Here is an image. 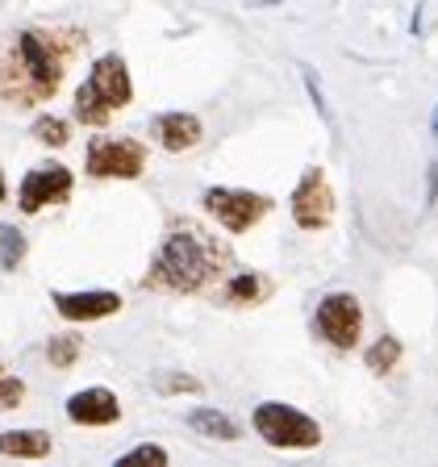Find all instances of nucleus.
<instances>
[{
  "instance_id": "25",
  "label": "nucleus",
  "mask_w": 438,
  "mask_h": 467,
  "mask_svg": "<svg viewBox=\"0 0 438 467\" xmlns=\"http://www.w3.org/2000/svg\"><path fill=\"white\" fill-rule=\"evenodd\" d=\"M0 376H5V363H0Z\"/></svg>"
},
{
  "instance_id": "17",
  "label": "nucleus",
  "mask_w": 438,
  "mask_h": 467,
  "mask_svg": "<svg viewBox=\"0 0 438 467\" xmlns=\"http://www.w3.org/2000/svg\"><path fill=\"white\" fill-rule=\"evenodd\" d=\"M79 350H84V338H79V334H55V338L47 342V359H50V368L68 371V368H76Z\"/></svg>"
},
{
  "instance_id": "10",
  "label": "nucleus",
  "mask_w": 438,
  "mask_h": 467,
  "mask_svg": "<svg viewBox=\"0 0 438 467\" xmlns=\"http://www.w3.org/2000/svg\"><path fill=\"white\" fill-rule=\"evenodd\" d=\"M55 313L63 321H105L113 313H121V292L109 288H84V292H50Z\"/></svg>"
},
{
  "instance_id": "24",
  "label": "nucleus",
  "mask_w": 438,
  "mask_h": 467,
  "mask_svg": "<svg viewBox=\"0 0 438 467\" xmlns=\"http://www.w3.org/2000/svg\"><path fill=\"white\" fill-rule=\"evenodd\" d=\"M434 134H438V109H434Z\"/></svg>"
},
{
  "instance_id": "15",
  "label": "nucleus",
  "mask_w": 438,
  "mask_h": 467,
  "mask_svg": "<svg viewBox=\"0 0 438 467\" xmlns=\"http://www.w3.org/2000/svg\"><path fill=\"white\" fill-rule=\"evenodd\" d=\"M272 292V284L263 280V275H255V272H238L234 280H225L222 284V305H259L263 296Z\"/></svg>"
},
{
  "instance_id": "22",
  "label": "nucleus",
  "mask_w": 438,
  "mask_h": 467,
  "mask_svg": "<svg viewBox=\"0 0 438 467\" xmlns=\"http://www.w3.org/2000/svg\"><path fill=\"white\" fill-rule=\"evenodd\" d=\"M159 392H167V397H172V392H201V379L196 376H163L159 379Z\"/></svg>"
},
{
  "instance_id": "3",
  "label": "nucleus",
  "mask_w": 438,
  "mask_h": 467,
  "mask_svg": "<svg viewBox=\"0 0 438 467\" xmlns=\"http://www.w3.org/2000/svg\"><path fill=\"white\" fill-rule=\"evenodd\" d=\"M134 100V79L126 71V58L121 55H100L88 71V79L76 88V100H71V113H76L79 126L100 130L109 126V117L121 113V109Z\"/></svg>"
},
{
  "instance_id": "13",
  "label": "nucleus",
  "mask_w": 438,
  "mask_h": 467,
  "mask_svg": "<svg viewBox=\"0 0 438 467\" xmlns=\"http://www.w3.org/2000/svg\"><path fill=\"white\" fill-rule=\"evenodd\" d=\"M188 426L204 438H217V442H238V438H243L238 421H234L230 413H222V409H214V405L193 409V413H188Z\"/></svg>"
},
{
  "instance_id": "8",
  "label": "nucleus",
  "mask_w": 438,
  "mask_h": 467,
  "mask_svg": "<svg viewBox=\"0 0 438 467\" xmlns=\"http://www.w3.org/2000/svg\"><path fill=\"white\" fill-rule=\"evenodd\" d=\"M76 188V175L71 167L63 163H42V167H29L26 180L17 188V209L21 213H42L47 204H63Z\"/></svg>"
},
{
  "instance_id": "12",
  "label": "nucleus",
  "mask_w": 438,
  "mask_h": 467,
  "mask_svg": "<svg viewBox=\"0 0 438 467\" xmlns=\"http://www.w3.org/2000/svg\"><path fill=\"white\" fill-rule=\"evenodd\" d=\"M68 418L76 421V426H113V421H121V400H117V392L109 389H79L68 397Z\"/></svg>"
},
{
  "instance_id": "14",
  "label": "nucleus",
  "mask_w": 438,
  "mask_h": 467,
  "mask_svg": "<svg viewBox=\"0 0 438 467\" xmlns=\"http://www.w3.org/2000/svg\"><path fill=\"white\" fill-rule=\"evenodd\" d=\"M0 455L47 459L50 455V434L47 430H5V434H0Z\"/></svg>"
},
{
  "instance_id": "9",
  "label": "nucleus",
  "mask_w": 438,
  "mask_h": 467,
  "mask_svg": "<svg viewBox=\"0 0 438 467\" xmlns=\"http://www.w3.org/2000/svg\"><path fill=\"white\" fill-rule=\"evenodd\" d=\"M292 222L301 230H326L334 222V188L321 167H309L301 175V184L292 188Z\"/></svg>"
},
{
  "instance_id": "16",
  "label": "nucleus",
  "mask_w": 438,
  "mask_h": 467,
  "mask_svg": "<svg viewBox=\"0 0 438 467\" xmlns=\"http://www.w3.org/2000/svg\"><path fill=\"white\" fill-rule=\"evenodd\" d=\"M401 359V338H392V334H384V338H376L368 347V355H363V363H368L371 376H384V371H392Z\"/></svg>"
},
{
  "instance_id": "5",
  "label": "nucleus",
  "mask_w": 438,
  "mask_h": 467,
  "mask_svg": "<svg viewBox=\"0 0 438 467\" xmlns=\"http://www.w3.org/2000/svg\"><path fill=\"white\" fill-rule=\"evenodd\" d=\"M201 204L209 217H217V225L225 234H251L263 217L272 213V196L251 192V188H204Z\"/></svg>"
},
{
  "instance_id": "18",
  "label": "nucleus",
  "mask_w": 438,
  "mask_h": 467,
  "mask_svg": "<svg viewBox=\"0 0 438 467\" xmlns=\"http://www.w3.org/2000/svg\"><path fill=\"white\" fill-rule=\"evenodd\" d=\"M21 259H26V234L5 222L0 225V267H5V272H17Z\"/></svg>"
},
{
  "instance_id": "23",
  "label": "nucleus",
  "mask_w": 438,
  "mask_h": 467,
  "mask_svg": "<svg viewBox=\"0 0 438 467\" xmlns=\"http://www.w3.org/2000/svg\"><path fill=\"white\" fill-rule=\"evenodd\" d=\"M5 192H9V188H5V171H0V201H5Z\"/></svg>"
},
{
  "instance_id": "1",
  "label": "nucleus",
  "mask_w": 438,
  "mask_h": 467,
  "mask_svg": "<svg viewBox=\"0 0 438 467\" xmlns=\"http://www.w3.org/2000/svg\"><path fill=\"white\" fill-rule=\"evenodd\" d=\"M88 47L84 29H21L0 50V100L42 105L63 88L76 55Z\"/></svg>"
},
{
  "instance_id": "7",
  "label": "nucleus",
  "mask_w": 438,
  "mask_h": 467,
  "mask_svg": "<svg viewBox=\"0 0 438 467\" xmlns=\"http://www.w3.org/2000/svg\"><path fill=\"white\" fill-rule=\"evenodd\" d=\"M313 334L321 342H330L334 350H350L360 347L363 334V305L355 292H326L313 313Z\"/></svg>"
},
{
  "instance_id": "2",
  "label": "nucleus",
  "mask_w": 438,
  "mask_h": 467,
  "mask_svg": "<svg viewBox=\"0 0 438 467\" xmlns=\"http://www.w3.org/2000/svg\"><path fill=\"white\" fill-rule=\"evenodd\" d=\"M225 263H230V254H225V246H217V238H209L188 217H175L155 263H151V272L142 275V288L193 296V292H201L204 284H214L222 275Z\"/></svg>"
},
{
  "instance_id": "6",
  "label": "nucleus",
  "mask_w": 438,
  "mask_h": 467,
  "mask_svg": "<svg viewBox=\"0 0 438 467\" xmlns=\"http://www.w3.org/2000/svg\"><path fill=\"white\" fill-rule=\"evenodd\" d=\"M146 142L138 138H113V134H97L88 142V159L84 171L97 175V180H138L146 171Z\"/></svg>"
},
{
  "instance_id": "21",
  "label": "nucleus",
  "mask_w": 438,
  "mask_h": 467,
  "mask_svg": "<svg viewBox=\"0 0 438 467\" xmlns=\"http://www.w3.org/2000/svg\"><path fill=\"white\" fill-rule=\"evenodd\" d=\"M21 400H26V379L0 376V413H5V409H17Z\"/></svg>"
},
{
  "instance_id": "4",
  "label": "nucleus",
  "mask_w": 438,
  "mask_h": 467,
  "mask_svg": "<svg viewBox=\"0 0 438 467\" xmlns=\"http://www.w3.org/2000/svg\"><path fill=\"white\" fill-rule=\"evenodd\" d=\"M255 434L276 451H313L321 442V426L301 413V409L284 405V400H263L255 405Z\"/></svg>"
},
{
  "instance_id": "11",
  "label": "nucleus",
  "mask_w": 438,
  "mask_h": 467,
  "mask_svg": "<svg viewBox=\"0 0 438 467\" xmlns=\"http://www.w3.org/2000/svg\"><path fill=\"white\" fill-rule=\"evenodd\" d=\"M204 126L196 113H184V109H172V113H159L151 121V142L163 146L167 155H184L193 146H201Z\"/></svg>"
},
{
  "instance_id": "19",
  "label": "nucleus",
  "mask_w": 438,
  "mask_h": 467,
  "mask_svg": "<svg viewBox=\"0 0 438 467\" xmlns=\"http://www.w3.org/2000/svg\"><path fill=\"white\" fill-rule=\"evenodd\" d=\"M29 134L38 138L42 146H68V142H71V126L63 121V117H50V113H47V117H38Z\"/></svg>"
},
{
  "instance_id": "20",
  "label": "nucleus",
  "mask_w": 438,
  "mask_h": 467,
  "mask_svg": "<svg viewBox=\"0 0 438 467\" xmlns=\"http://www.w3.org/2000/svg\"><path fill=\"white\" fill-rule=\"evenodd\" d=\"M167 451L163 447H155V442H142V447H134V451H126V455L117 459V463H151V467H167Z\"/></svg>"
}]
</instances>
